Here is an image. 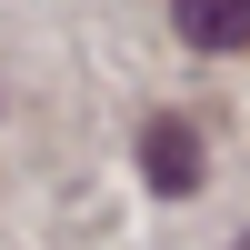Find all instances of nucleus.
I'll list each match as a JSON object with an SVG mask.
<instances>
[{
    "label": "nucleus",
    "instance_id": "nucleus-1",
    "mask_svg": "<svg viewBox=\"0 0 250 250\" xmlns=\"http://www.w3.org/2000/svg\"><path fill=\"white\" fill-rule=\"evenodd\" d=\"M140 170H150L160 200L200 190V130H190V120H150V130H140Z\"/></svg>",
    "mask_w": 250,
    "mask_h": 250
},
{
    "label": "nucleus",
    "instance_id": "nucleus-2",
    "mask_svg": "<svg viewBox=\"0 0 250 250\" xmlns=\"http://www.w3.org/2000/svg\"><path fill=\"white\" fill-rule=\"evenodd\" d=\"M170 30L190 50H240L250 40V0H170Z\"/></svg>",
    "mask_w": 250,
    "mask_h": 250
},
{
    "label": "nucleus",
    "instance_id": "nucleus-3",
    "mask_svg": "<svg viewBox=\"0 0 250 250\" xmlns=\"http://www.w3.org/2000/svg\"><path fill=\"white\" fill-rule=\"evenodd\" d=\"M230 250H250V240H230Z\"/></svg>",
    "mask_w": 250,
    "mask_h": 250
}]
</instances>
